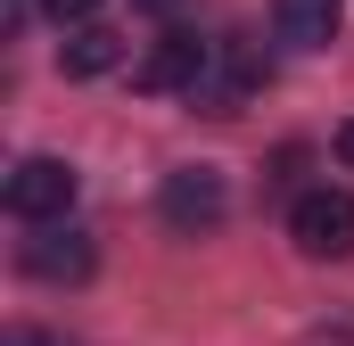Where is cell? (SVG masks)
Returning <instances> with one entry per match:
<instances>
[{
  "label": "cell",
  "mask_w": 354,
  "mask_h": 346,
  "mask_svg": "<svg viewBox=\"0 0 354 346\" xmlns=\"http://www.w3.org/2000/svg\"><path fill=\"white\" fill-rule=\"evenodd\" d=\"M288 239L305 248L313 264H338L354 256V190H297V206H288Z\"/></svg>",
  "instance_id": "cell-1"
},
{
  "label": "cell",
  "mask_w": 354,
  "mask_h": 346,
  "mask_svg": "<svg viewBox=\"0 0 354 346\" xmlns=\"http://www.w3.org/2000/svg\"><path fill=\"white\" fill-rule=\"evenodd\" d=\"M75 190H83V173L66 165V157H17V173H8V215L17 223H66L75 215Z\"/></svg>",
  "instance_id": "cell-2"
},
{
  "label": "cell",
  "mask_w": 354,
  "mask_h": 346,
  "mask_svg": "<svg viewBox=\"0 0 354 346\" xmlns=\"http://www.w3.org/2000/svg\"><path fill=\"white\" fill-rule=\"evenodd\" d=\"M157 215L174 223L181 239H206V231L231 215V181H223L214 165H174L165 190H157Z\"/></svg>",
  "instance_id": "cell-3"
},
{
  "label": "cell",
  "mask_w": 354,
  "mask_h": 346,
  "mask_svg": "<svg viewBox=\"0 0 354 346\" xmlns=\"http://www.w3.org/2000/svg\"><path fill=\"white\" fill-rule=\"evenodd\" d=\"M256 83H264V58H256L239 33H223L214 58H206V75L189 83V107H198V116H239V99H248Z\"/></svg>",
  "instance_id": "cell-4"
},
{
  "label": "cell",
  "mask_w": 354,
  "mask_h": 346,
  "mask_svg": "<svg viewBox=\"0 0 354 346\" xmlns=\"http://www.w3.org/2000/svg\"><path fill=\"white\" fill-rule=\"evenodd\" d=\"M17 264H25V280H50V289H83L91 264H99V248H91L75 223H33V239L17 248Z\"/></svg>",
  "instance_id": "cell-5"
},
{
  "label": "cell",
  "mask_w": 354,
  "mask_h": 346,
  "mask_svg": "<svg viewBox=\"0 0 354 346\" xmlns=\"http://www.w3.org/2000/svg\"><path fill=\"white\" fill-rule=\"evenodd\" d=\"M206 58H214V42H198V33H165V42L132 66V83H140V91H181V99H189V83L206 75Z\"/></svg>",
  "instance_id": "cell-6"
},
{
  "label": "cell",
  "mask_w": 354,
  "mask_h": 346,
  "mask_svg": "<svg viewBox=\"0 0 354 346\" xmlns=\"http://www.w3.org/2000/svg\"><path fill=\"white\" fill-rule=\"evenodd\" d=\"M272 42H288V50H330V42H338V0H272Z\"/></svg>",
  "instance_id": "cell-7"
},
{
  "label": "cell",
  "mask_w": 354,
  "mask_h": 346,
  "mask_svg": "<svg viewBox=\"0 0 354 346\" xmlns=\"http://www.w3.org/2000/svg\"><path fill=\"white\" fill-rule=\"evenodd\" d=\"M58 66L75 75V83H91V75H107V66H124V33L115 25H66V42H58Z\"/></svg>",
  "instance_id": "cell-8"
},
{
  "label": "cell",
  "mask_w": 354,
  "mask_h": 346,
  "mask_svg": "<svg viewBox=\"0 0 354 346\" xmlns=\"http://www.w3.org/2000/svg\"><path fill=\"white\" fill-rule=\"evenodd\" d=\"M41 8H50L58 25H91V17H99V0H41Z\"/></svg>",
  "instance_id": "cell-9"
},
{
  "label": "cell",
  "mask_w": 354,
  "mask_h": 346,
  "mask_svg": "<svg viewBox=\"0 0 354 346\" xmlns=\"http://www.w3.org/2000/svg\"><path fill=\"white\" fill-rule=\"evenodd\" d=\"M25 17H33V0H0V33H8V42L25 33Z\"/></svg>",
  "instance_id": "cell-10"
},
{
  "label": "cell",
  "mask_w": 354,
  "mask_h": 346,
  "mask_svg": "<svg viewBox=\"0 0 354 346\" xmlns=\"http://www.w3.org/2000/svg\"><path fill=\"white\" fill-rule=\"evenodd\" d=\"M338 165H354V116L338 124Z\"/></svg>",
  "instance_id": "cell-11"
},
{
  "label": "cell",
  "mask_w": 354,
  "mask_h": 346,
  "mask_svg": "<svg viewBox=\"0 0 354 346\" xmlns=\"http://www.w3.org/2000/svg\"><path fill=\"white\" fill-rule=\"evenodd\" d=\"M0 346H58V338H41V330H8Z\"/></svg>",
  "instance_id": "cell-12"
},
{
  "label": "cell",
  "mask_w": 354,
  "mask_h": 346,
  "mask_svg": "<svg viewBox=\"0 0 354 346\" xmlns=\"http://www.w3.org/2000/svg\"><path fill=\"white\" fill-rule=\"evenodd\" d=\"M132 8H140V17H174L181 0H132Z\"/></svg>",
  "instance_id": "cell-13"
}]
</instances>
